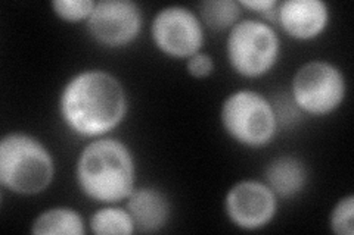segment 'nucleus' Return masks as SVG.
<instances>
[{
	"label": "nucleus",
	"mask_w": 354,
	"mask_h": 235,
	"mask_svg": "<svg viewBox=\"0 0 354 235\" xmlns=\"http://www.w3.org/2000/svg\"><path fill=\"white\" fill-rule=\"evenodd\" d=\"M57 174L53 154L40 139L24 131L0 140V185L17 196H39L49 190Z\"/></svg>",
	"instance_id": "obj_3"
},
{
	"label": "nucleus",
	"mask_w": 354,
	"mask_h": 235,
	"mask_svg": "<svg viewBox=\"0 0 354 235\" xmlns=\"http://www.w3.org/2000/svg\"><path fill=\"white\" fill-rule=\"evenodd\" d=\"M88 231L96 235L136 234L135 223L127 209L120 205H102L87 222Z\"/></svg>",
	"instance_id": "obj_15"
},
{
	"label": "nucleus",
	"mask_w": 354,
	"mask_h": 235,
	"mask_svg": "<svg viewBox=\"0 0 354 235\" xmlns=\"http://www.w3.org/2000/svg\"><path fill=\"white\" fill-rule=\"evenodd\" d=\"M124 207L135 223L136 234H158L171 218V201L161 188L142 185L133 190Z\"/></svg>",
	"instance_id": "obj_11"
},
{
	"label": "nucleus",
	"mask_w": 354,
	"mask_h": 235,
	"mask_svg": "<svg viewBox=\"0 0 354 235\" xmlns=\"http://www.w3.org/2000/svg\"><path fill=\"white\" fill-rule=\"evenodd\" d=\"M263 181L281 200H292L308 185V170L303 159L294 154L276 156L264 167Z\"/></svg>",
	"instance_id": "obj_12"
},
{
	"label": "nucleus",
	"mask_w": 354,
	"mask_h": 235,
	"mask_svg": "<svg viewBox=\"0 0 354 235\" xmlns=\"http://www.w3.org/2000/svg\"><path fill=\"white\" fill-rule=\"evenodd\" d=\"M216 70V63L212 54L207 52H198L189 59H186V71L191 76L196 78V80H204L209 75H213Z\"/></svg>",
	"instance_id": "obj_18"
},
{
	"label": "nucleus",
	"mask_w": 354,
	"mask_h": 235,
	"mask_svg": "<svg viewBox=\"0 0 354 235\" xmlns=\"http://www.w3.org/2000/svg\"><path fill=\"white\" fill-rule=\"evenodd\" d=\"M143 28V12L133 0H97L86 21L87 34L106 49H121L135 43Z\"/></svg>",
	"instance_id": "obj_8"
},
{
	"label": "nucleus",
	"mask_w": 354,
	"mask_h": 235,
	"mask_svg": "<svg viewBox=\"0 0 354 235\" xmlns=\"http://www.w3.org/2000/svg\"><path fill=\"white\" fill-rule=\"evenodd\" d=\"M58 110L64 125L83 139L109 136L127 118L129 96L120 78L106 70H83L62 87Z\"/></svg>",
	"instance_id": "obj_1"
},
{
	"label": "nucleus",
	"mask_w": 354,
	"mask_h": 235,
	"mask_svg": "<svg viewBox=\"0 0 354 235\" xmlns=\"http://www.w3.org/2000/svg\"><path fill=\"white\" fill-rule=\"evenodd\" d=\"M218 116L226 136L251 150L268 147L281 127L274 105L251 88H239L229 93L220 106Z\"/></svg>",
	"instance_id": "obj_4"
},
{
	"label": "nucleus",
	"mask_w": 354,
	"mask_h": 235,
	"mask_svg": "<svg viewBox=\"0 0 354 235\" xmlns=\"http://www.w3.org/2000/svg\"><path fill=\"white\" fill-rule=\"evenodd\" d=\"M151 39L164 56L186 61L203 52L205 27L195 10L183 5H169L153 15Z\"/></svg>",
	"instance_id": "obj_7"
},
{
	"label": "nucleus",
	"mask_w": 354,
	"mask_h": 235,
	"mask_svg": "<svg viewBox=\"0 0 354 235\" xmlns=\"http://www.w3.org/2000/svg\"><path fill=\"white\" fill-rule=\"evenodd\" d=\"M75 183L84 197L97 205H120L138 187L135 154L120 139H93L75 161Z\"/></svg>",
	"instance_id": "obj_2"
},
{
	"label": "nucleus",
	"mask_w": 354,
	"mask_h": 235,
	"mask_svg": "<svg viewBox=\"0 0 354 235\" xmlns=\"http://www.w3.org/2000/svg\"><path fill=\"white\" fill-rule=\"evenodd\" d=\"M242 14L239 0H204L198 10L204 27L216 32H229L242 19Z\"/></svg>",
	"instance_id": "obj_14"
},
{
	"label": "nucleus",
	"mask_w": 354,
	"mask_h": 235,
	"mask_svg": "<svg viewBox=\"0 0 354 235\" xmlns=\"http://www.w3.org/2000/svg\"><path fill=\"white\" fill-rule=\"evenodd\" d=\"M344 71L324 59L304 62L291 80V99L300 114L322 118L337 112L347 97Z\"/></svg>",
	"instance_id": "obj_6"
},
{
	"label": "nucleus",
	"mask_w": 354,
	"mask_h": 235,
	"mask_svg": "<svg viewBox=\"0 0 354 235\" xmlns=\"http://www.w3.org/2000/svg\"><path fill=\"white\" fill-rule=\"evenodd\" d=\"M95 3L93 0H53L50 8L61 21L75 24V22H86L88 19Z\"/></svg>",
	"instance_id": "obj_17"
},
{
	"label": "nucleus",
	"mask_w": 354,
	"mask_h": 235,
	"mask_svg": "<svg viewBox=\"0 0 354 235\" xmlns=\"http://www.w3.org/2000/svg\"><path fill=\"white\" fill-rule=\"evenodd\" d=\"M86 225L79 210L68 206H53L39 214L31 222L32 235H83Z\"/></svg>",
	"instance_id": "obj_13"
},
{
	"label": "nucleus",
	"mask_w": 354,
	"mask_h": 235,
	"mask_svg": "<svg viewBox=\"0 0 354 235\" xmlns=\"http://www.w3.org/2000/svg\"><path fill=\"white\" fill-rule=\"evenodd\" d=\"M239 5L242 9L252 10V12L259 14L263 21H273L276 18V9L279 6V0H239Z\"/></svg>",
	"instance_id": "obj_19"
},
{
	"label": "nucleus",
	"mask_w": 354,
	"mask_h": 235,
	"mask_svg": "<svg viewBox=\"0 0 354 235\" xmlns=\"http://www.w3.org/2000/svg\"><path fill=\"white\" fill-rule=\"evenodd\" d=\"M279 210V198L261 180H241L225 196V214L242 231L269 227Z\"/></svg>",
	"instance_id": "obj_9"
},
{
	"label": "nucleus",
	"mask_w": 354,
	"mask_h": 235,
	"mask_svg": "<svg viewBox=\"0 0 354 235\" xmlns=\"http://www.w3.org/2000/svg\"><path fill=\"white\" fill-rule=\"evenodd\" d=\"M274 22L292 40L312 41L329 27L330 9L324 0H283L276 9Z\"/></svg>",
	"instance_id": "obj_10"
},
{
	"label": "nucleus",
	"mask_w": 354,
	"mask_h": 235,
	"mask_svg": "<svg viewBox=\"0 0 354 235\" xmlns=\"http://www.w3.org/2000/svg\"><path fill=\"white\" fill-rule=\"evenodd\" d=\"M330 231L337 235L354 234V196L341 197L334 205L329 215Z\"/></svg>",
	"instance_id": "obj_16"
},
{
	"label": "nucleus",
	"mask_w": 354,
	"mask_h": 235,
	"mask_svg": "<svg viewBox=\"0 0 354 235\" xmlns=\"http://www.w3.org/2000/svg\"><path fill=\"white\" fill-rule=\"evenodd\" d=\"M281 53V37L268 21L242 18L227 32L226 58L229 66L247 80H257L270 74L278 65Z\"/></svg>",
	"instance_id": "obj_5"
}]
</instances>
